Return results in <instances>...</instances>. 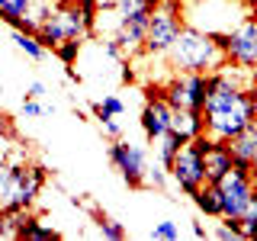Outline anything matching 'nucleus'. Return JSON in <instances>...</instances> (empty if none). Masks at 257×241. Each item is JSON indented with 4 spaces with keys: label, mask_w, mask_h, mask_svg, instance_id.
I'll use <instances>...</instances> for the list:
<instances>
[{
    "label": "nucleus",
    "mask_w": 257,
    "mask_h": 241,
    "mask_svg": "<svg viewBox=\"0 0 257 241\" xmlns=\"http://www.w3.org/2000/svg\"><path fill=\"white\" fill-rule=\"evenodd\" d=\"M167 180H171L167 167L148 164V171H145V187H148V190H167Z\"/></svg>",
    "instance_id": "24"
},
{
    "label": "nucleus",
    "mask_w": 257,
    "mask_h": 241,
    "mask_svg": "<svg viewBox=\"0 0 257 241\" xmlns=\"http://www.w3.org/2000/svg\"><path fill=\"white\" fill-rule=\"evenodd\" d=\"M251 13H257V0H251Z\"/></svg>",
    "instance_id": "33"
},
{
    "label": "nucleus",
    "mask_w": 257,
    "mask_h": 241,
    "mask_svg": "<svg viewBox=\"0 0 257 241\" xmlns=\"http://www.w3.org/2000/svg\"><path fill=\"white\" fill-rule=\"evenodd\" d=\"M167 174H171V180L177 183V190H180L183 196H193V193L206 183V158L187 142L177 151V158H174V164L167 167Z\"/></svg>",
    "instance_id": "9"
},
{
    "label": "nucleus",
    "mask_w": 257,
    "mask_h": 241,
    "mask_svg": "<svg viewBox=\"0 0 257 241\" xmlns=\"http://www.w3.org/2000/svg\"><path fill=\"white\" fill-rule=\"evenodd\" d=\"M171 112H174V106L164 100V96H161V87H148V90H145L142 116H139L145 139L155 142V139H161L164 132H171Z\"/></svg>",
    "instance_id": "10"
},
{
    "label": "nucleus",
    "mask_w": 257,
    "mask_h": 241,
    "mask_svg": "<svg viewBox=\"0 0 257 241\" xmlns=\"http://www.w3.org/2000/svg\"><path fill=\"white\" fill-rule=\"evenodd\" d=\"M0 96H4V80H0Z\"/></svg>",
    "instance_id": "34"
},
{
    "label": "nucleus",
    "mask_w": 257,
    "mask_h": 241,
    "mask_svg": "<svg viewBox=\"0 0 257 241\" xmlns=\"http://www.w3.org/2000/svg\"><path fill=\"white\" fill-rule=\"evenodd\" d=\"M251 183H254V190H257V167L251 171Z\"/></svg>",
    "instance_id": "32"
},
{
    "label": "nucleus",
    "mask_w": 257,
    "mask_h": 241,
    "mask_svg": "<svg viewBox=\"0 0 257 241\" xmlns=\"http://www.w3.org/2000/svg\"><path fill=\"white\" fill-rule=\"evenodd\" d=\"M13 45L20 48L26 58H32V61H42L45 55H48V48L39 42V36L36 32H23V29H13Z\"/></svg>",
    "instance_id": "17"
},
{
    "label": "nucleus",
    "mask_w": 257,
    "mask_h": 241,
    "mask_svg": "<svg viewBox=\"0 0 257 241\" xmlns=\"http://www.w3.org/2000/svg\"><path fill=\"white\" fill-rule=\"evenodd\" d=\"M206 90H209V74L203 71H174V77L161 87V96L174 109H199L206 106Z\"/></svg>",
    "instance_id": "5"
},
{
    "label": "nucleus",
    "mask_w": 257,
    "mask_h": 241,
    "mask_svg": "<svg viewBox=\"0 0 257 241\" xmlns=\"http://www.w3.org/2000/svg\"><path fill=\"white\" fill-rule=\"evenodd\" d=\"M183 145H187V142H183L177 132H164L161 139L151 142V151H155V158H158V164H161V167H171V164H174V158H177V151H180Z\"/></svg>",
    "instance_id": "16"
},
{
    "label": "nucleus",
    "mask_w": 257,
    "mask_h": 241,
    "mask_svg": "<svg viewBox=\"0 0 257 241\" xmlns=\"http://www.w3.org/2000/svg\"><path fill=\"white\" fill-rule=\"evenodd\" d=\"M61 235L55 228H48V225L39 219V215H32V219L26 222V228H23V238L20 241H58Z\"/></svg>",
    "instance_id": "20"
},
{
    "label": "nucleus",
    "mask_w": 257,
    "mask_h": 241,
    "mask_svg": "<svg viewBox=\"0 0 257 241\" xmlns=\"http://www.w3.org/2000/svg\"><path fill=\"white\" fill-rule=\"evenodd\" d=\"M228 145H231V158H235V164L244 167V171H251L254 158H257V119H251L235 139H228Z\"/></svg>",
    "instance_id": "11"
},
{
    "label": "nucleus",
    "mask_w": 257,
    "mask_h": 241,
    "mask_svg": "<svg viewBox=\"0 0 257 241\" xmlns=\"http://www.w3.org/2000/svg\"><path fill=\"white\" fill-rule=\"evenodd\" d=\"M183 26H187V20H183V4H180V0H164L158 10H151L142 55L164 58V55L171 52V45L177 42V36L183 32Z\"/></svg>",
    "instance_id": "3"
},
{
    "label": "nucleus",
    "mask_w": 257,
    "mask_h": 241,
    "mask_svg": "<svg viewBox=\"0 0 257 241\" xmlns=\"http://www.w3.org/2000/svg\"><path fill=\"white\" fill-rule=\"evenodd\" d=\"M32 209H4V219H0V238L4 241H20L26 222L32 219Z\"/></svg>",
    "instance_id": "14"
},
{
    "label": "nucleus",
    "mask_w": 257,
    "mask_h": 241,
    "mask_svg": "<svg viewBox=\"0 0 257 241\" xmlns=\"http://www.w3.org/2000/svg\"><path fill=\"white\" fill-rule=\"evenodd\" d=\"M142 4H145V7H148V10H158V7H161V4H164V0H142Z\"/></svg>",
    "instance_id": "30"
},
{
    "label": "nucleus",
    "mask_w": 257,
    "mask_h": 241,
    "mask_svg": "<svg viewBox=\"0 0 257 241\" xmlns=\"http://www.w3.org/2000/svg\"><path fill=\"white\" fill-rule=\"evenodd\" d=\"M235 167V158H231V145L228 142H212V148L206 151V180L209 183H219L225 174Z\"/></svg>",
    "instance_id": "12"
},
{
    "label": "nucleus",
    "mask_w": 257,
    "mask_h": 241,
    "mask_svg": "<svg viewBox=\"0 0 257 241\" xmlns=\"http://www.w3.org/2000/svg\"><path fill=\"white\" fill-rule=\"evenodd\" d=\"M151 238H161V241H177L180 238V225L177 222H158L151 228Z\"/></svg>",
    "instance_id": "25"
},
{
    "label": "nucleus",
    "mask_w": 257,
    "mask_h": 241,
    "mask_svg": "<svg viewBox=\"0 0 257 241\" xmlns=\"http://www.w3.org/2000/svg\"><path fill=\"white\" fill-rule=\"evenodd\" d=\"M215 187H219V196H222V219H241L244 209H247V199H251V193H254L251 171H244V167L235 164Z\"/></svg>",
    "instance_id": "8"
},
{
    "label": "nucleus",
    "mask_w": 257,
    "mask_h": 241,
    "mask_svg": "<svg viewBox=\"0 0 257 241\" xmlns=\"http://www.w3.org/2000/svg\"><path fill=\"white\" fill-rule=\"evenodd\" d=\"M23 112H26L29 119H39V116H45V112H52V106H45L42 100H32V96H23Z\"/></svg>",
    "instance_id": "26"
},
{
    "label": "nucleus",
    "mask_w": 257,
    "mask_h": 241,
    "mask_svg": "<svg viewBox=\"0 0 257 241\" xmlns=\"http://www.w3.org/2000/svg\"><path fill=\"white\" fill-rule=\"evenodd\" d=\"M193 235H196V238H206L209 231H206V228H203V225H199V222H193Z\"/></svg>",
    "instance_id": "29"
},
{
    "label": "nucleus",
    "mask_w": 257,
    "mask_h": 241,
    "mask_svg": "<svg viewBox=\"0 0 257 241\" xmlns=\"http://www.w3.org/2000/svg\"><path fill=\"white\" fill-rule=\"evenodd\" d=\"M241 231H244V238H257V190L251 193L247 209H244V215H241Z\"/></svg>",
    "instance_id": "23"
},
{
    "label": "nucleus",
    "mask_w": 257,
    "mask_h": 241,
    "mask_svg": "<svg viewBox=\"0 0 257 241\" xmlns=\"http://www.w3.org/2000/svg\"><path fill=\"white\" fill-rule=\"evenodd\" d=\"M90 112H93V119H96V123H100V119H106V116H116V119H119V116L125 112V103L119 100L116 93H106L103 100L90 103Z\"/></svg>",
    "instance_id": "19"
},
{
    "label": "nucleus",
    "mask_w": 257,
    "mask_h": 241,
    "mask_svg": "<svg viewBox=\"0 0 257 241\" xmlns=\"http://www.w3.org/2000/svg\"><path fill=\"white\" fill-rule=\"evenodd\" d=\"M190 199H193V206H196L203 215H209V219H222V196H219V187H215V183L206 180Z\"/></svg>",
    "instance_id": "15"
},
{
    "label": "nucleus",
    "mask_w": 257,
    "mask_h": 241,
    "mask_svg": "<svg viewBox=\"0 0 257 241\" xmlns=\"http://www.w3.org/2000/svg\"><path fill=\"white\" fill-rule=\"evenodd\" d=\"M100 129H103V135L112 142V139H122V126L116 123V116H106V119H100Z\"/></svg>",
    "instance_id": "27"
},
{
    "label": "nucleus",
    "mask_w": 257,
    "mask_h": 241,
    "mask_svg": "<svg viewBox=\"0 0 257 241\" xmlns=\"http://www.w3.org/2000/svg\"><path fill=\"white\" fill-rule=\"evenodd\" d=\"M109 164L122 174V180L132 190H145V171H148V155L142 145L128 139H112L109 142Z\"/></svg>",
    "instance_id": "7"
},
{
    "label": "nucleus",
    "mask_w": 257,
    "mask_h": 241,
    "mask_svg": "<svg viewBox=\"0 0 257 241\" xmlns=\"http://www.w3.org/2000/svg\"><path fill=\"white\" fill-rule=\"evenodd\" d=\"M48 183V167L29 161H10V187L4 196V209H36Z\"/></svg>",
    "instance_id": "4"
},
{
    "label": "nucleus",
    "mask_w": 257,
    "mask_h": 241,
    "mask_svg": "<svg viewBox=\"0 0 257 241\" xmlns=\"http://www.w3.org/2000/svg\"><path fill=\"white\" fill-rule=\"evenodd\" d=\"M0 219H4V209H0Z\"/></svg>",
    "instance_id": "35"
},
{
    "label": "nucleus",
    "mask_w": 257,
    "mask_h": 241,
    "mask_svg": "<svg viewBox=\"0 0 257 241\" xmlns=\"http://www.w3.org/2000/svg\"><path fill=\"white\" fill-rule=\"evenodd\" d=\"M80 48H84V39H64V42L55 48V58H58L64 68H74L80 58Z\"/></svg>",
    "instance_id": "21"
},
{
    "label": "nucleus",
    "mask_w": 257,
    "mask_h": 241,
    "mask_svg": "<svg viewBox=\"0 0 257 241\" xmlns=\"http://www.w3.org/2000/svg\"><path fill=\"white\" fill-rule=\"evenodd\" d=\"M222 45L225 61H235L241 68H257V13H247L235 29L215 36Z\"/></svg>",
    "instance_id": "6"
},
{
    "label": "nucleus",
    "mask_w": 257,
    "mask_h": 241,
    "mask_svg": "<svg viewBox=\"0 0 257 241\" xmlns=\"http://www.w3.org/2000/svg\"><path fill=\"white\" fill-rule=\"evenodd\" d=\"M251 103H254V119H257V84L251 87Z\"/></svg>",
    "instance_id": "31"
},
{
    "label": "nucleus",
    "mask_w": 257,
    "mask_h": 241,
    "mask_svg": "<svg viewBox=\"0 0 257 241\" xmlns=\"http://www.w3.org/2000/svg\"><path fill=\"white\" fill-rule=\"evenodd\" d=\"M96 228H100V235L109 238V241H122V238H128V228H125L122 222L109 219V215H100V219H96Z\"/></svg>",
    "instance_id": "22"
},
{
    "label": "nucleus",
    "mask_w": 257,
    "mask_h": 241,
    "mask_svg": "<svg viewBox=\"0 0 257 241\" xmlns=\"http://www.w3.org/2000/svg\"><path fill=\"white\" fill-rule=\"evenodd\" d=\"M164 58L171 61L174 71H203V74H209L225 61V55L215 36H209L196 26H183V32L177 36V42L171 45V52Z\"/></svg>",
    "instance_id": "2"
},
{
    "label": "nucleus",
    "mask_w": 257,
    "mask_h": 241,
    "mask_svg": "<svg viewBox=\"0 0 257 241\" xmlns=\"http://www.w3.org/2000/svg\"><path fill=\"white\" fill-rule=\"evenodd\" d=\"M171 132H177L183 142H190V139H196V135H203L206 132V119H203V112L199 109H174L171 112Z\"/></svg>",
    "instance_id": "13"
},
{
    "label": "nucleus",
    "mask_w": 257,
    "mask_h": 241,
    "mask_svg": "<svg viewBox=\"0 0 257 241\" xmlns=\"http://www.w3.org/2000/svg\"><path fill=\"white\" fill-rule=\"evenodd\" d=\"M32 0H0V23H7L10 29H20L23 16H26Z\"/></svg>",
    "instance_id": "18"
},
{
    "label": "nucleus",
    "mask_w": 257,
    "mask_h": 241,
    "mask_svg": "<svg viewBox=\"0 0 257 241\" xmlns=\"http://www.w3.org/2000/svg\"><path fill=\"white\" fill-rule=\"evenodd\" d=\"M45 93H48V87L42 84V80H32V84L26 87V96H32V100H42Z\"/></svg>",
    "instance_id": "28"
},
{
    "label": "nucleus",
    "mask_w": 257,
    "mask_h": 241,
    "mask_svg": "<svg viewBox=\"0 0 257 241\" xmlns=\"http://www.w3.org/2000/svg\"><path fill=\"white\" fill-rule=\"evenodd\" d=\"M206 132L219 142H228L254 119V103L251 90L231 84L222 71H209V90H206Z\"/></svg>",
    "instance_id": "1"
}]
</instances>
